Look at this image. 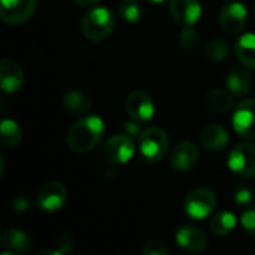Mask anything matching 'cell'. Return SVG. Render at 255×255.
Here are the masks:
<instances>
[{
    "instance_id": "6da1fadb",
    "label": "cell",
    "mask_w": 255,
    "mask_h": 255,
    "mask_svg": "<svg viewBox=\"0 0 255 255\" xmlns=\"http://www.w3.org/2000/svg\"><path fill=\"white\" fill-rule=\"evenodd\" d=\"M105 133L103 120L97 115H88L78 120L67 133V146L70 151L82 154L97 146Z\"/></svg>"
},
{
    "instance_id": "7a4b0ae2",
    "label": "cell",
    "mask_w": 255,
    "mask_h": 255,
    "mask_svg": "<svg viewBox=\"0 0 255 255\" xmlns=\"http://www.w3.org/2000/svg\"><path fill=\"white\" fill-rule=\"evenodd\" d=\"M115 27V15L111 9L96 6L87 10L81 21L82 34L91 42H100L106 39Z\"/></svg>"
},
{
    "instance_id": "3957f363",
    "label": "cell",
    "mask_w": 255,
    "mask_h": 255,
    "mask_svg": "<svg viewBox=\"0 0 255 255\" xmlns=\"http://www.w3.org/2000/svg\"><path fill=\"white\" fill-rule=\"evenodd\" d=\"M169 148V136L158 127L145 128L139 137V149L148 163H158L164 158Z\"/></svg>"
},
{
    "instance_id": "277c9868",
    "label": "cell",
    "mask_w": 255,
    "mask_h": 255,
    "mask_svg": "<svg viewBox=\"0 0 255 255\" xmlns=\"http://www.w3.org/2000/svg\"><path fill=\"white\" fill-rule=\"evenodd\" d=\"M215 206L217 197L215 193L209 188H196L184 200L185 214L196 221L208 218L215 211Z\"/></svg>"
},
{
    "instance_id": "5b68a950",
    "label": "cell",
    "mask_w": 255,
    "mask_h": 255,
    "mask_svg": "<svg viewBox=\"0 0 255 255\" xmlns=\"http://www.w3.org/2000/svg\"><path fill=\"white\" fill-rule=\"evenodd\" d=\"M227 166L235 175L242 178H255V145H236L229 154Z\"/></svg>"
},
{
    "instance_id": "8992f818",
    "label": "cell",
    "mask_w": 255,
    "mask_h": 255,
    "mask_svg": "<svg viewBox=\"0 0 255 255\" xmlns=\"http://www.w3.org/2000/svg\"><path fill=\"white\" fill-rule=\"evenodd\" d=\"M134 155V142L128 134H115L103 146V158L109 164H126Z\"/></svg>"
},
{
    "instance_id": "52a82bcc",
    "label": "cell",
    "mask_w": 255,
    "mask_h": 255,
    "mask_svg": "<svg viewBox=\"0 0 255 255\" xmlns=\"http://www.w3.org/2000/svg\"><path fill=\"white\" fill-rule=\"evenodd\" d=\"M36 7L37 0H0L1 19L10 25H18L28 21Z\"/></svg>"
},
{
    "instance_id": "ba28073f",
    "label": "cell",
    "mask_w": 255,
    "mask_h": 255,
    "mask_svg": "<svg viewBox=\"0 0 255 255\" xmlns=\"http://www.w3.org/2000/svg\"><path fill=\"white\" fill-rule=\"evenodd\" d=\"M248 10L241 1L227 3L220 13V25L227 34H238L247 25Z\"/></svg>"
},
{
    "instance_id": "9c48e42d",
    "label": "cell",
    "mask_w": 255,
    "mask_h": 255,
    "mask_svg": "<svg viewBox=\"0 0 255 255\" xmlns=\"http://www.w3.org/2000/svg\"><path fill=\"white\" fill-rule=\"evenodd\" d=\"M67 199V193L63 184L57 181L46 182L37 193L36 203L45 212H55L60 211Z\"/></svg>"
},
{
    "instance_id": "30bf717a",
    "label": "cell",
    "mask_w": 255,
    "mask_h": 255,
    "mask_svg": "<svg viewBox=\"0 0 255 255\" xmlns=\"http://www.w3.org/2000/svg\"><path fill=\"white\" fill-rule=\"evenodd\" d=\"M233 128L244 139H255V100L242 102L233 114Z\"/></svg>"
},
{
    "instance_id": "8fae6325",
    "label": "cell",
    "mask_w": 255,
    "mask_h": 255,
    "mask_svg": "<svg viewBox=\"0 0 255 255\" xmlns=\"http://www.w3.org/2000/svg\"><path fill=\"white\" fill-rule=\"evenodd\" d=\"M126 109L131 120H136L142 124L152 120L155 114V106L151 97L143 91H133L131 94H128L126 100Z\"/></svg>"
},
{
    "instance_id": "7c38bea8",
    "label": "cell",
    "mask_w": 255,
    "mask_h": 255,
    "mask_svg": "<svg viewBox=\"0 0 255 255\" xmlns=\"http://www.w3.org/2000/svg\"><path fill=\"white\" fill-rule=\"evenodd\" d=\"M169 9L173 19L184 27H191L202 15V6L197 0H169Z\"/></svg>"
},
{
    "instance_id": "4fadbf2b",
    "label": "cell",
    "mask_w": 255,
    "mask_h": 255,
    "mask_svg": "<svg viewBox=\"0 0 255 255\" xmlns=\"http://www.w3.org/2000/svg\"><path fill=\"white\" fill-rule=\"evenodd\" d=\"M25 82V73L21 66L9 58L0 63V87L4 93H16Z\"/></svg>"
},
{
    "instance_id": "5bb4252c",
    "label": "cell",
    "mask_w": 255,
    "mask_h": 255,
    "mask_svg": "<svg viewBox=\"0 0 255 255\" xmlns=\"http://www.w3.org/2000/svg\"><path fill=\"white\" fill-rule=\"evenodd\" d=\"M199 157V148L193 142H181L170 152V164L178 172H187L197 164Z\"/></svg>"
},
{
    "instance_id": "9a60e30c",
    "label": "cell",
    "mask_w": 255,
    "mask_h": 255,
    "mask_svg": "<svg viewBox=\"0 0 255 255\" xmlns=\"http://www.w3.org/2000/svg\"><path fill=\"white\" fill-rule=\"evenodd\" d=\"M175 241L178 247L188 253H202L208 247V236L200 229L191 226H184L178 229Z\"/></svg>"
},
{
    "instance_id": "2e32d148",
    "label": "cell",
    "mask_w": 255,
    "mask_h": 255,
    "mask_svg": "<svg viewBox=\"0 0 255 255\" xmlns=\"http://www.w3.org/2000/svg\"><path fill=\"white\" fill-rule=\"evenodd\" d=\"M229 140V131L220 124H208L200 134V142L208 151H220L226 148Z\"/></svg>"
},
{
    "instance_id": "e0dca14e",
    "label": "cell",
    "mask_w": 255,
    "mask_h": 255,
    "mask_svg": "<svg viewBox=\"0 0 255 255\" xmlns=\"http://www.w3.org/2000/svg\"><path fill=\"white\" fill-rule=\"evenodd\" d=\"M227 90L235 96H247L253 87V78L245 69H233L226 78Z\"/></svg>"
},
{
    "instance_id": "ac0fdd59",
    "label": "cell",
    "mask_w": 255,
    "mask_h": 255,
    "mask_svg": "<svg viewBox=\"0 0 255 255\" xmlns=\"http://www.w3.org/2000/svg\"><path fill=\"white\" fill-rule=\"evenodd\" d=\"M1 245L12 254H22L30 250V239L22 230L12 227L3 233Z\"/></svg>"
},
{
    "instance_id": "d6986e66",
    "label": "cell",
    "mask_w": 255,
    "mask_h": 255,
    "mask_svg": "<svg viewBox=\"0 0 255 255\" xmlns=\"http://www.w3.org/2000/svg\"><path fill=\"white\" fill-rule=\"evenodd\" d=\"M236 55L245 67L255 69V33L241 36L236 43Z\"/></svg>"
},
{
    "instance_id": "ffe728a7",
    "label": "cell",
    "mask_w": 255,
    "mask_h": 255,
    "mask_svg": "<svg viewBox=\"0 0 255 255\" xmlns=\"http://www.w3.org/2000/svg\"><path fill=\"white\" fill-rule=\"evenodd\" d=\"M206 103L212 111H215L218 114H227V112L232 111V108L235 105V100H233V96H232L230 91L215 88V90H211L208 93Z\"/></svg>"
},
{
    "instance_id": "44dd1931",
    "label": "cell",
    "mask_w": 255,
    "mask_h": 255,
    "mask_svg": "<svg viewBox=\"0 0 255 255\" xmlns=\"http://www.w3.org/2000/svg\"><path fill=\"white\" fill-rule=\"evenodd\" d=\"M61 103H63V108L67 112H72V114H87L91 109V106H93L90 97L87 94L81 93V91H70V93H67L63 97Z\"/></svg>"
},
{
    "instance_id": "7402d4cb",
    "label": "cell",
    "mask_w": 255,
    "mask_h": 255,
    "mask_svg": "<svg viewBox=\"0 0 255 255\" xmlns=\"http://www.w3.org/2000/svg\"><path fill=\"white\" fill-rule=\"evenodd\" d=\"M22 139V131L13 120H3L0 124V142L6 148L16 146Z\"/></svg>"
},
{
    "instance_id": "603a6c76",
    "label": "cell",
    "mask_w": 255,
    "mask_h": 255,
    "mask_svg": "<svg viewBox=\"0 0 255 255\" xmlns=\"http://www.w3.org/2000/svg\"><path fill=\"white\" fill-rule=\"evenodd\" d=\"M238 226V218L233 212H218L211 220V230L217 236H226L232 233Z\"/></svg>"
},
{
    "instance_id": "cb8c5ba5",
    "label": "cell",
    "mask_w": 255,
    "mask_h": 255,
    "mask_svg": "<svg viewBox=\"0 0 255 255\" xmlns=\"http://www.w3.org/2000/svg\"><path fill=\"white\" fill-rule=\"evenodd\" d=\"M205 51L212 61H223L230 54V45L224 39H214L206 45Z\"/></svg>"
},
{
    "instance_id": "d4e9b609",
    "label": "cell",
    "mask_w": 255,
    "mask_h": 255,
    "mask_svg": "<svg viewBox=\"0 0 255 255\" xmlns=\"http://www.w3.org/2000/svg\"><path fill=\"white\" fill-rule=\"evenodd\" d=\"M200 39L191 27H185L179 33V45L185 52H194L199 48Z\"/></svg>"
},
{
    "instance_id": "484cf974",
    "label": "cell",
    "mask_w": 255,
    "mask_h": 255,
    "mask_svg": "<svg viewBox=\"0 0 255 255\" xmlns=\"http://www.w3.org/2000/svg\"><path fill=\"white\" fill-rule=\"evenodd\" d=\"M118 12L128 22H136L142 16V7H140V4L136 3V1H131V0H127L126 3H123L120 6V10Z\"/></svg>"
},
{
    "instance_id": "4316f807",
    "label": "cell",
    "mask_w": 255,
    "mask_h": 255,
    "mask_svg": "<svg viewBox=\"0 0 255 255\" xmlns=\"http://www.w3.org/2000/svg\"><path fill=\"white\" fill-rule=\"evenodd\" d=\"M254 200V191L250 187H238L235 191V202L241 206H248Z\"/></svg>"
},
{
    "instance_id": "83f0119b",
    "label": "cell",
    "mask_w": 255,
    "mask_h": 255,
    "mask_svg": "<svg viewBox=\"0 0 255 255\" xmlns=\"http://www.w3.org/2000/svg\"><path fill=\"white\" fill-rule=\"evenodd\" d=\"M241 226L242 229L251 235V236H255V208H250L247 209L242 217H241Z\"/></svg>"
},
{
    "instance_id": "f1b7e54d",
    "label": "cell",
    "mask_w": 255,
    "mask_h": 255,
    "mask_svg": "<svg viewBox=\"0 0 255 255\" xmlns=\"http://www.w3.org/2000/svg\"><path fill=\"white\" fill-rule=\"evenodd\" d=\"M72 248H73V241H72L69 236L63 235V236L60 238V244H58V248H57V250H46V251H40L39 254L40 255H43V254L63 255V254H66V253H69Z\"/></svg>"
},
{
    "instance_id": "f546056e",
    "label": "cell",
    "mask_w": 255,
    "mask_h": 255,
    "mask_svg": "<svg viewBox=\"0 0 255 255\" xmlns=\"http://www.w3.org/2000/svg\"><path fill=\"white\" fill-rule=\"evenodd\" d=\"M142 254L143 255H167L169 254V250H167L161 242L151 241V242H146V244L142 247Z\"/></svg>"
},
{
    "instance_id": "4dcf8cb0",
    "label": "cell",
    "mask_w": 255,
    "mask_h": 255,
    "mask_svg": "<svg viewBox=\"0 0 255 255\" xmlns=\"http://www.w3.org/2000/svg\"><path fill=\"white\" fill-rule=\"evenodd\" d=\"M12 208L16 212H25L31 208V203L27 197H18L12 202Z\"/></svg>"
},
{
    "instance_id": "1f68e13d",
    "label": "cell",
    "mask_w": 255,
    "mask_h": 255,
    "mask_svg": "<svg viewBox=\"0 0 255 255\" xmlns=\"http://www.w3.org/2000/svg\"><path fill=\"white\" fill-rule=\"evenodd\" d=\"M140 124L142 123L133 120L131 123H126L124 128H126V131H127L128 136H137V134H140Z\"/></svg>"
},
{
    "instance_id": "d6a6232c",
    "label": "cell",
    "mask_w": 255,
    "mask_h": 255,
    "mask_svg": "<svg viewBox=\"0 0 255 255\" xmlns=\"http://www.w3.org/2000/svg\"><path fill=\"white\" fill-rule=\"evenodd\" d=\"M73 1L79 6H91V4L97 3L99 0H73Z\"/></svg>"
},
{
    "instance_id": "836d02e7",
    "label": "cell",
    "mask_w": 255,
    "mask_h": 255,
    "mask_svg": "<svg viewBox=\"0 0 255 255\" xmlns=\"http://www.w3.org/2000/svg\"><path fill=\"white\" fill-rule=\"evenodd\" d=\"M148 1H151V3H163L164 0H148Z\"/></svg>"
}]
</instances>
